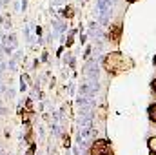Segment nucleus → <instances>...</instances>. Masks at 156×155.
<instances>
[{
  "label": "nucleus",
  "instance_id": "nucleus-1",
  "mask_svg": "<svg viewBox=\"0 0 156 155\" xmlns=\"http://www.w3.org/2000/svg\"><path fill=\"white\" fill-rule=\"evenodd\" d=\"M104 68L111 73V75H118V73H122L123 70H129L131 68V62H129V59H125L122 53H109L105 59H104Z\"/></svg>",
  "mask_w": 156,
  "mask_h": 155
},
{
  "label": "nucleus",
  "instance_id": "nucleus-2",
  "mask_svg": "<svg viewBox=\"0 0 156 155\" xmlns=\"http://www.w3.org/2000/svg\"><path fill=\"white\" fill-rule=\"evenodd\" d=\"M91 155H115V153H113V146H111V142L100 139V141H96V142L93 144V148H91Z\"/></svg>",
  "mask_w": 156,
  "mask_h": 155
},
{
  "label": "nucleus",
  "instance_id": "nucleus-3",
  "mask_svg": "<svg viewBox=\"0 0 156 155\" xmlns=\"http://www.w3.org/2000/svg\"><path fill=\"white\" fill-rule=\"evenodd\" d=\"M107 37L113 40V42H120V37H122V24H120V22H118V24H113V26L109 28Z\"/></svg>",
  "mask_w": 156,
  "mask_h": 155
},
{
  "label": "nucleus",
  "instance_id": "nucleus-4",
  "mask_svg": "<svg viewBox=\"0 0 156 155\" xmlns=\"http://www.w3.org/2000/svg\"><path fill=\"white\" fill-rule=\"evenodd\" d=\"M149 119L156 124V104H151L149 106Z\"/></svg>",
  "mask_w": 156,
  "mask_h": 155
},
{
  "label": "nucleus",
  "instance_id": "nucleus-5",
  "mask_svg": "<svg viewBox=\"0 0 156 155\" xmlns=\"http://www.w3.org/2000/svg\"><path fill=\"white\" fill-rule=\"evenodd\" d=\"M149 150H151V153L156 155V137H151L149 139Z\"/></svg>",
  "mask_w": 156,
  "mask_h": 155
},
{
  "label": "nucleus",
  "instance_id": "nucleus-6",
  "mask_svg": "<svg viewBox=\"0 0 156 155\" xmlns=\"http://www.w3.org/2000/svg\"><path fill=\"white\" fill-rule=\"evenodd\" d=\"M151 86H153V91H154V93H156V78H154V80H153V84H151Z\"/></svg>",
  "mask_w": 156,
  "mask_h": 155
},
{
  "label": "nucleus",
  "instance_id": "nucleus-7",
  "mask_svg": "<svg viewBox=\"0 0 156 155\" xmlns=\"http://www.w3.org/2000/svg\"><path fill=\"white\" fill-rule=\"evenodd\" d=\"M125 2H131V4H134V2H138V0H125Z\"/></svg>",
  "mask_w": 156,
  "mask_h": 155
},
{
  "label": "nucleus",
  "instance_id": "nucleus-8",
  "mask_svg": "<svg viewBox=\"0 0 156 155\" xmlns=\"http://www.w3.org/2000/svg\"><path fill=\"white\" fill-rule=\"evenodd\" d=\"M154 64H156V55H154Z\"/></svg>",
  "mask_w": 156,
  "mask_h": 155
}]
</instances>
